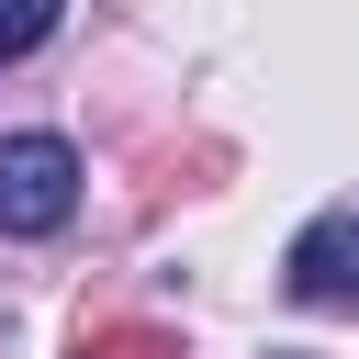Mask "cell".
I'll return each mask as SVG.
<instances>
[{
  "mask_svg": "<svg viewBox=\"0 0 359 359\" xmlns=\"http://www.w3.org/2000/svg\"><path fill=\"white\" fill-rule=\"evenodd\" d=\"M79 213V146L67 135H0V236H56Z\"/></svg>",
  "mask_w": 359,
  "mask_h": 359,
  "instance_id": "obj_1",
  "label": "cell"
},
{
  "mask_svg": "<svg viewBox=\"0 0 359 359\" xmlns=\"http://www.w3.org/2000/svg\"><path fill=\"white\" fill-rule=\"evenodd\" d=\"M280 280H292L303 303H325V314H359V202H337V213H314V224L292 236V258H280Z\"/></svg>",
  "mask_w": 359,
  "mask_h": 359,
  "instance_id": "obj_2",
  "label": "cell"
},
{
  "mask_svg": "<svg viewBox=\"0 0 359 359\" xmlns=\"http://www.w3.org/2000/svg\"><path fill=\"white\" fill-rule=\"evenodd\" d=\"M79 359H180V337L146 314H101V325H79Z\"/></svg>",
  "mask_w": 359,
  "mask_h": 359,
  "instance_id": "obj_3",
  "label": "cell"
},
{
  "mask_svg": "<svg viewBox=\"0 0 359 359\" xmlns=\"http://www.w3.org/2000/svg\"><path fill=\"white\" fill-rule=\"evenodd\" d=\"M56 11H67V0H0V67H11V56H34V45L56 34Z\"/></svg>",
  "mask_w": 359,
  "mask_h": 359,
  "instance_id": "obj_4",
  "label": "cell"
}]
</instances>
